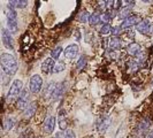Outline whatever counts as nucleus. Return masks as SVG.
<instances>
[{
  "label": "nucleus",
  "mask_w": 153,
  "mask_h": 138,
  "mask_svg": "<svg viewBox=\"0 0 153 138\" xmlns=\"http://www.w3.org/2000/svg\"><path fill=\"white\" fill-rule=\"evenodd\" d=\"M0 63H1V68H2V71L8 75V76H12L16 74L17 71V61L16 59L9 53H2L1 56H0Z\"/></svg>",
  "instance_id": "1"
},
{
  "label": "nucleus",
  "mask_w": 153,
  "mask_h": 138,
  "mask_svg": "<svg viewBox=\"0 0 153 138\" xmlns=\"http://www.w3.org/2000/svg\"><path fill=\"white\" fill-rule=\"evenodd\" d=\"M23 91V83L22 81L20 79H15L10 88H9V91L7 94V101L8 102H13L15 99H19V97L21 96V93Z\"/></svg>",
  "instance_id": "2"
},
{
  "label": "nucleus",
  "mask_w": 153,
  "mask_h": 138,
  "mask_svg": "<svg viewBox=\"0 0 153 138\" xmlns=\"http://www.w3.org/2000/svg\"><path fill=\"white\" fill-rule=\"evenodd\" d=\"M42 86H43V78L39 75H33L30 78V84H29V90L31 93L37 94L42 91Z\"/></svg>",
  "instance_id": "3"
},
{
  "label": "nucleus",
  "mask_w": 153,
  "mask_h": 138,
  "mask_svg": "<svg viewBox=\"0 0 153 138\" xmlns=\"http://www.w3.org/2000/svg\"><path fill=\"white\" fill-rule=\"evenodd\" d=\"M30 90H28V89H23L22 93H21V96L19 97V99H17V108L19 109H25V108L29 106V99H30Z\"/></svg>",
  "instance_id": "4"
},
{
  "label": "nucleus",
  "mask_w": 153,
  "mask_h": 138,
  "mask_svg": "<svg viewBox=\"0 0 153 138\" xmlns=\"http://www.w3.org/2000/svg\"><path fill=\"white\" fill-rule=\"evenodd\" d=\"M12 32L8 30V29H2L1 30V37H2V44L4 46L7 48V50H10V51H13V48H14V46H13V37H12V35H10Z\"/></svg>",
  "instance_id": "5"
},
{
  "label": "nucleus",
  "mask_w": 153,
  "mask_h": 138,
  "mask_svg": "<svg viewBox=\"0 0 153 138\" xmlns=\"http://www.w3.org/2000/svg\"><path fill=\"white\" fill-rule=\"evenodd\" d=\"M139 22H140L139 16L131 15V16H129L128 19L123 20L120 27H121V29H128V28H131V27H134V25H137Z\"/></svg>",
  "instance_id": "6"
},
{
  "label": "nucleus",
  "mask_w": 153,
  "mask_h": 138,
  "mask_svg": "<svg viewBox=\"0 0 153 138\" xmlns=\"http://www.w3.org/2000/svg\"><path fill=\"white\" fill-rule=\"evenodd\" d=\"M78 54V46L76 44H70L65 48V56L68 60H74Z\"/></svg>",
  "instance_id": "7"
},
{
  "label": "nucleus",
  "mask_w": 153,
  "mask_h": 138,
  "mask_svg": "<svg viewBox=\"0 0 153 138\" xmlns=\"http://www.w3.org/2000/svg\"><path fill=\"white\" fill-rule=\"evenodd\" d=\"M43 128H44V132H45V134H47V135L52 134L54 130V128H55V117L52 116V115L47 116L45 119V121H44Z\"/></svg>",
  "instance_id": "8"
},
{
  "label": "nucleus",
  "mask_w": 153,
  "mask_h": 138,
  "mask_svg": "<svg viewBox=\"0 0 153 138\" xmlns=\"http://www.w3.org/2000/svg\"><path fill=\"white\" fill-rule=\"evenodd\" d=\"M54 66H55V60L53 58L52 56L51 58H46L45 60L43 61V63H42V70H43L44 74H50V73L53 71Z\"/></svg>",
  "instance_id": "9"
},
{
  "label": "nucleus",
  "mask_w": 153,
  "mask_h": 138,
  "mask_svg": "<svg viewBox=\"0 0 153 138\" xmlns=\"http://www.w3.org/2000/svg\"><path fill=\"white\" fill-rule=\"evenodd\" d=\"M136 29L138 32L143 33V35H149L150 33V29H151V24L149 20H143L136 25Z\"/></svg>",
  "instance_id": "10"
},
{
  "label": "nucleus",
  "mask_w": 153,
  "mask_h": 138,
  "mask_svg": "<svg viewBox=\"0 0 153 138\" xmlns=\"http://www.w3.org/2000/svg\"><path fill=\"white\" fill-rule=\"evenodd\" d=\"M142 52V47L138 43H130L127 47V53L130 56H138Z\"/></svg>",
  "instance_id": "11"
},
{
  "label": "nucleus",
  "mask_w": 153,
  "mask_h": 138,
  "mask_svg": "<svg viewBox=\"0 0 153 138\" xmlns=\"http://www.w3.org/2000/svg\"><path fill=\"white\" fill-rule=\"evenodd\" d=\"M111 122H112V119H111L108 115H105V116L100 120L99 124H98V131H99L100 134H105V132H106V130L108 129Z\"/></svg>",
  "instance_id": "12"
},
{
  "label": "nucleus",
  "mask_w": 153,
  "mask_h": 138,
  "mask_svg": "<svg viewBox=\"0 0 153 138\" xmlns=\"http://www.w3.org/2000/svg\"><path fill=\"white\" fill-rule=\"evenodd\" d=\"M37 106H38V104L35 102V101L29 104V106L23 111V117L24 119H30V117H32L35 115V113H36V111H37Z\"/></svg>",
  "instance_id": "13"
},
{
  "label": "nucleus",
  "mask_w": 153,
  "mask_h": 138,
  "mask_svg": "<svg viewBox=\"0 0 153 138\" xmlns=\"http://www.w3.org/2000/svg\"><path fill=\"white\" fill-rule=\"evenodd\" d=\"M56 85L58 84H56V83H53V82H51V83H48V84L46 85L45 90L43 92V98H44V99H50V98L53 97L54 90H55Z\"/></svg>",
  "instance_id": "14"
},
{
  "label": "nucleus",
  "mask_w": 153,
  "mask_h": 138,
  "mask_svg": "<svg viewBox=\"0 0 153 138\" xmlns=\"http://www.w3.org/2000/svg\"><path fill=\"white\" fill-rule=\"evenodd\" d=\"M59 127L61 130H67V127H68V121L66 119V112L60 111L59 112Z\"/></svg>",
  "instance_id": "15"
},
{
  "label": "nucleus",
  "mask_w": 153,
  "mask_h": 138,
  "mask_svg": "<svg viewBox=\"0 0 153 138\" xmlns=\"http://www.w3.org/2000/svg\"><path fill=\"white\" fill-rule=\"evenodd\" d=\"M63 92H65V83H60V84H58L56 85V88H55V90H54L52 99L59 100L62 96H63Z\"/></svg>",
  "instance_id": "16"
},
{
  "label": "nucleus",
  "mask_w": 153,
  "mask_h": 138,
  "mask_svg": "<svg viewBox=\"0 0 153 138\" xmlns=\"http://www.w3.org/2000/svg\"><path fill=\"white\" fill-rule=\"evenodd\" d=\"M108 46H109V48H112L114 51H119L121 48V39L117 37H112L108 40Z\"/></svg>",
  "instance_id": "17"
},
{
  "label": "nucleus",
  "mask_w": 153,
  "mask_h": 138,
  "mask_svg": "<svg viewBox=\"0 0 153 138\" xmlns=\"http://www.w3.org/2000/svg\"><path fill=\"white\" fill-rule=\"evenodd\" d=\"M9 5L14 8H25L28 6V0H9Z\"/></svg>",
  "instance_id": "18"
},
{
  "label": "nucleus",
  "mask_w": 153,
  "mask_h": 138,
  "mask_svg": "<svg viewBox=\"0 0 153 138\" xmlns=\"http://www.w3.org/2000/svg\"><path fill=\"white\" fill-rule=\"evenodd\" d=\"M131 10H132V6H126V7H123L120 12H119V19H121V20H126V19H128L130 15Z\"/></svg>",
  "instance_id": "19"
},
{
  "label": "nucleus",
  "mask_w": 153,
  "mask_h": 138,
  "mask_svg": "<svg viewBox=\"0 0 153 138\" xmlns=\"http://www.w3.org/2000/svg\"><path fill=\"white\" fill-rule=\"evenodd\" d=\"M7 29L12 33H16L19 31V24H17V20H9L7 19Z\"/></svg>",
  "instance_id": "20"
},
{
  "label": "nucleus",
  "mask_w": 153,
  "mask_h": 138,
  "mask_svg": "<svg viewBox=\"0 0 153 138\" xmlns=\"http://www.w3.org/2000/svg\"><path fill=\"white\" fill-rule=\"evenodd\" d=\"M150 121L147 120V119H144L142 122L138 124V130H139V132L142 134V135H144V132H146V131L149 130V128H150Z\"/></svg>",
  "instance_id": "21"
},
{
  "label": "nucleus",
  "mask_w": 153,
  "mask_h": 138,
  "mask_svg": "<svg viewBox=\"0 0 153 138\" xmlns=\"http://www.w3.org/2000/svg\"><path fill=\"white\" fill-rule=\"evenodd\" d=\"M6 15H7V19H9V20H17L16 8L12 7V6L8 4L7 9H6Z\"/></svg>",
  "instance_id": "22"
},
{
  "label": "nucleus",
  "mask_w": 153,
  "mask_h": 138,
  "mask_svg": "<svg viewBox=\"0 0 153 138\" xmlns=\"http://www.w3.org/2000/svg\"><path fill=\"white\" fill-rule=\"evenodd\" d=\"M15 124V119L13 117H6L5 121H4V129L6 131H9Z\"/></svg>",
  "instance_id": "23"
},
{
  "label": "nucleus",
  "mask_w": 153,
  "mask_h": 138,
  "mask_svg": "<svg viewBox=\"0 0 153 138\" xmlns=\"http://www.w3.org/2000/svg\"><path fill=\"white\" fill-rule=\"evenodd\" d=\"M100 20H101V16L99 14H90L89 16V24L90 25H97L100 23Z\"/></svg>",
  "instance_id": "24"
},
{
  "label": "nucleus",
  "mask_w": 153,
  "mask_h": 138,
  "mask_svg": "<svg viewBox=\"0 0 153 138\" xmlns=\"http://www.w3.org/2000/svg\"><path fill=\"white\" fill-rule=\"evenodd\" d=\"M114 13L115 12H113V10H107L106 13H104V14H102L101 20H102L105 23H109L111 22V20L114 17Z\"/></svg>",
  "instance_id": "25"
},
{
  "label": "nucleus",
  "mask_w": 153,
  "mask_h": 138,
  "mask_svg": "<svg viewBox=\"0 0 153 138\" xmlns=\"http://www.w3.org/2000/svg\"><path fill=\"white\" fill-rule=\"evenodd\" d=\"M112 27H111V24L109 23H105L101 28H100V33L101 35H104V36H106L108 33H112Z\"/></svg>",
  "instance_id": "26"
},
{
  "label": "nucleus",
  "mask_w": 153,
  "mask_h": 138,
  "mask_svg": "<svg viewBox=\"0 0 153 138\" xmlns=\"http://www.w3.org/2000/svg\"><path fill=\"white\" fill-rule=\"evenodd\" d=\"M61 53H62V47H61V46H56L53 51L51 52V56L53 58L54 60H58Z\"/></svg>",
  "instance_id": "27"
},
{
  "label": "nucleus",
  "mask_w": 153,
  "mask_h": 138,
  "mask_svg": "<svg viewBox=\"0 0 153 138\" xmlns=\"http://www.w3.org/2000/svg\"><path fill=\"white\" fill-rule=\"evenodd\" d=\"M86 62H88V58L85 55H81L79 59H78V62H77V68L79 69H83L86 66Z\"/></svg>",
  "instance_id": "28"
},
{
  "label": "nucleus",
  "mask_w": 153,
  "mask_h": 138,
  "mask_svg": "<svg viewBox=\"0 0 153 138\" xmlns=\"http://www.w3.org/2000/svg\"><path fill=\"white\" fill-rule=\"evenodd\" d=\"M65 68H66V66H65V63H63V62H58V63H55V66H54L53 73H55V74L61 73V71L65 70Z\"/></svg>",
  "instance_id": "29"
},
{
  "label": "nucleus",
  "mask_w": 153,
  "mask_h": 138,
  "mask_svg": "<svg viewBox=\"0 0 153 138\" xmlns=\"http://www.w3.org/2000/svg\"><path fill=\"white\" fill-rule=\"evenodd\" d=\"M75 132L74 130H71V129H67V130L65 131V134H63V136L62 138H75Z\"/></svg>",
  "instance_id": "30"
},
{
  "label": "nucleus",
  "mask_w": 153,
  "mask_h": 138,
  "mask_svg": "<svg viewBox=\"0 0 153 138\" xmlns=\"http://www.w3.org/2000/svg\"><path fill=\"white\" fill-rule=\"evenodd\" d=\"M89 16H90V15H88V13H86V12L81 13V15H79V21H81V22H83V23H85L86 21H89Z\"/></svg>",
  "instance_id": "31"
},
{
  "label": "nucleus",
  "mask_w": 153,
  "mask_h": 138,
  "mask_svg": "<svg viewBox=\"0 0 153 138\" xmlns=\"http://www.w3.org/2000/svg\"><path fill=\"white\" fill-rule=\"evenodd\" d=\"M121 30H122V29H121V27H120V25H119V27H114V28L112 29V35H113L114 37H116V36L120 33V31Z\"/></svg>",
  "instance_id": "32"
},
{
  "label": "nucleus",
  "mask_w": 153,
  "mask_h": 138,
  "mask_svg": "<svg viewBox=\"0 0 153 138\" xmlns=\"http://www.w3.org/2000/svg\"><path fill=\"white\" fill-rule=\"evenodd\" d=\"M21 138H33V135H32V132L31 131H25V132H23Z\"/></svg>",
  "instance_id": "33"
},
{
  "label": "nucleus",
  "mask_w": 153,
  "mask_h": 138,
  "mask_svg": "<svg viewBox=\"0 0 153 138\" xmlns=\"http://www.w3.org/2000/svg\"><path fill=\"white\" fill-rule=\"evenodd\" d=\"M123 2H124L127 6H134L135 2H136V0H123Z\"/></svg>",
  "instance_id": "34"
},
{
  "label": "nucleus",
  "mask_w": 153,
  "mask_h": 138,
  "mask_svg": "<svg viewBox=\"0 0 153 138\" xmlns=\"http://www.w3.org/2000/svg\"><path fill=\"white\" fill-rule=\"evenodd\" d=\"M106 4H107L108 10H111L113 8V5H114V0H106Z\"/></svg>",
  "instance_id": "35"
},
{
  "label": "nucleus",
  "mask_w": 153,
  "mask_h": 138,
  "mask_svg": "<svg viewBox=\"0 0 153 138\" xmlns=\"http://www.w3.org/2000/svg\"><path fill=\"white\" fill-rule=\"evenodd\" d=\"M146 138H153V131H151V132H150V134L146 136Z\"/></svg>",
  "instance_id": "36"
},
{
  "label": "nucleus",
  "mask_w": 153,
  "mask_h": 138,
  "mask_svg": "<svg viewBox=\"0 0 153 138\" xmlns=\"http://www.w3.org/2000/svg\"><path fill=\"white\" fill-rule=\"evenodd\" d=\"M143 2H145V4H150V2H152L153 0H142Z\"/></svg>",
  "instance_id": "37"
},
{
  "label": "nucleus",
  "mask_w": 153,
  "mask_h": 138,
  "mask_svg": "<svg viewBox=\"0 0 153 138\" xmlns=\"http://www.w3.org/2000/svg\"><path fill=\"white\" fill-rule=\"evenodd\" d=\"M149 35H153V25H151V29H150V33Z\"/></svg>",
  "instance_id": "38"
},
{
  "label": "nucleus",
  "mask_w": 153,
  "mask_h": 138,
  "mask_svg": "<svg viewBox=\"0 0 153 138\" xmlns=\"http://www.w3.org/2000/svg\"><path fill=\"white\" fill-rule=\"evenodd\" d=\"M52 138H58V137H52Z\"/></svg>",
  "instance_id": "39"
}]
</instances>
